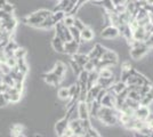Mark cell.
<instances>
[{
	"label": "cell",
	"instance_id": "obj_40",
	"mask_svg": "<svg viewBox=\"0 0 153 137\" xmlns=\"http://www.w3.org/2000/svg\"><path fill=\"white\" fill-rule=\"evenodd\" d=\"M8 103H9V99H8L7 93H1L0 94V107H5Z\"/></svg>",
	"mask_w": 153,
	"mask_h": 137
},
{
	"label": "cell",
	"instance_id": "obj_12",
	"mask_svg": "<svg viewBox=\"0 0 153 137\" xmlns=\"http://www.w3.org/2000/svg\"><path fill=\"white\" fill-rule=\"evenodd\" d=\"M69 128L73 131L74 136L76 137H82L85 136V130L81 127V124H80V119H71L70 124H69Z\"/></svg>",
	"mask_w": 153,
	"mask_h": 137
},
{
	"label": "cell",
	"instance_id": "obj_16",
	"mask_svg": "<svg viewBox=\"0 0 153 137\" xmlns=\"http://www.w3.org/2000/svg\"><path fill=\"white\" fill-rule=\"evenodd\" d=\"M95 37V33H94V30L89 27V26H86L83 30L80 31V44L81 42H88V41H91Z\"/></svg>",
	"mask_w": 153,
	"mask_h": 137
},
{
	"label": "cell",
	"instance_id": "obj_1",
	"mask_svg": "<svg viewBox=\"0 0 153 137\" xmlns=\"http://www.w3.org/2000/svg\"><path fill=\"white\" fill-rule=\"evenodd\" d=\"M118 116L119 111L115 107H106L101 105V109L97 113V119L105 126H114L119 122Z\"/></svg>",
	"mask_w": 153,
	"mask_h": 137
},
{
	"label": "cell",
	"instance_id": "obj_31",
	"mask_svg": "<svg viewBox=\"0 0 153 137\" xmlns=\"http://www.w3.org/2000/svg\"><path fill=\"white\" fill-rule=\"evenodd\" d=\"M65 15H66V14L64 13L63 10L53 12V14H51V19H53V21H54V22H55V24H56V23H58V22H62V21H63Z\"/></svg>",
	"mask_w": 153,
	"mask_h": 137
},
{
	"label": "cell",
	"instance_id": "obj_18",
	"mask_svg": "<svg viewBox=\"0 0 153 137\" xmlns=\"http://www.w3.org/2000/svg\"><path fill=\"white\" fill-rule=\"evenodd\" d=\"M6 93L7 95H8L9 102H12V103H17L22 98V91H19L17 89H15L14 87H9Z\"/></svg>",
	"mask_w": 153,
	"mask_h": 137
},
{
	"label": "cell",
	"instance_id": "obj_43",
	"mask_svg": "<svg viewBox=\"0 0 153 137\" xmlns=\"http://www.w3.org/2000/svg\"><path fill=\"white\" fill-rule=\"evenodd\" d=\"M73 26H74V27H76L79 31H81V30H83V29H85V27H86L87 25H86V24H85V23H83L81 20H79V19H74V23H73Z\"/></svg>",
	"mask_w": 153,
	"mask_h": 137
},
{
	"label": "cell",
	"instance_id": "obj_24",
	"mask_svg": "<svg viewBox=\"0 0 153 137\" xmlns=\"http://www.w3.org/2000/svg\"><path fill=\"white\" fill-rule=\"evenodd\" d=\"M71 59H73V61H76L78 64H80V65L82 66L89 61V57H88V55H86V54H79V53H76V54H73V55H71Z\"/></svg>",
	"mask_w": 153,
	"mask_h": 137
},
{
	"label": "cell",
	"instance_id": "obj_48",
	"mask_svg": "<svg viewBox=\"0 0 153 137\" xmlns=\"http://www.w3.org/2000/svg\"><path fill=\"white\" fill-rule=\"evenodd\" d=\"M145 44H146L150 48H153V32L150 34V37L147 38V40L145 41Z\"/></svg>",
	"mask_w": 153,
	"mask_h": 137
},
{
	"label": "cell",
	"instance_id": "obj_23",
	"mask_svg": "<svg viewBox=\"0 0 153 137\" xmlns=\"http://www.w3.org/2000/svg\"><path fill=\"white\" fill-rule=\"evenodd\" d=\"M88 104V110H89V116L93 118H97V113L101 109V103H98L97 101H93L90 103H87Z\"/></svg>",
	"mask_w": 153,
	"mask_h": 137
},
{
	"label": "cell",
	"instance_id": "obj_32",
	"mask_svg": "<svg viewBox=\"0 0 153 137\" xmlns=\"http://www.w3.org/2000/svg\"><path fill=\"white\" fill-rule=\"evenodd\" d=\"M70 64H71V67L73 69V73H74L76 77H78V76L81 73V71L83 70V67L80 65V64H78L76 61H73L72 59H70Z\"/></svg>",
	"mask_w": 153,
	"mask_h": 137
},
{
	"label": "cell",
	"instance_id": "obj_20",
	"mask_svg": "<svg viewBox=\"0 0 153 137\" xmlns=\"http://www.w3.org/2000/svg\"><path fill=\"white\" fill-rule=\"evenodd\" d=\"M98 71L94 70V71L88 72V79H87V90L91 88L93 86L97 85V81H98Z\"/></svg>",
	"mask_w": 153,
	"mask_h": 137
},
{
	"label": "cell",
	"instance_id": "obj_22",
	"mask_svg": "<svg viewBox=\"0 0 153 137\" xmlns=\"http://www.w3.org/2000/svg\"><path fill=\"white\" fill-rule=\"evenodd\" d=\"M51 47H53V49L55 52L64 53V41L57 36H55L51 40Z\"/></svg>",
	"mask_w": 153,
	"mask_h": 137
},
{
	"label": "cell",
	"instance_id": "obj_14",
	"mask_svg": "<svg viewBox=\"0 0 153 137\" xmlns=\"http://www.w3.org/2000/svg\"><path fill=\"white\" fill-rule=\"evenodd\" d=\"M79 47H80V42L76 41L74 39L70 40V41H65L64 42V53L69 54V55H73L79 52Z\"/></svg>",
	"mask_w": 153,
	"mask_h": 137
},
{
	"label": "cell",
	"instance_id": "obj_28",
	"mask_svg": "<svg viewBox=\"0 0 153 137\" xmlns=\"http://www.w3.org/2000/svg\"><path fill=\"white\" fill-rule=\"evenodd\" d=\"M16 67L19 69L22 73H24L26 76V73L29 71V66L25 62V57H21V59H16Z\"/></svg>",
	"mask_w": 153,
	"mask_h": 137
},
{
	"label": "cell",
	"instance_id": "obj_36",
	"mask_svg": "<svg viewBox=\"0 0 153 137\" xmlns=\"http://www.w3.org/2000/svg\"><path fill=\"white\" fill-rule=\"evenodd\" d=\"M69 29H70L72 39H74L76 41L80 42V31H79L76 27H74V26H71V27H69Z\"/></svg>",
	"mask_w": 153,
	"mask_h": 137
},
{
	"label": "cell",
	"instance_id": "obj_4",
	"mask_svg": "<svg viewBox=\"0 0 153 137\" xmlns=\"http://www.w3.org/2000/svg\"><path fill=\"white\" fill-rule=\"evenodd\" d=\"M117 64H118V55H117V53L108 49L106 52L103 54V56L100 59V61H98V63L96 65V70L100 71L102 69L114 66Z\"/></svg>",
	"mask_w": 153,
	"mask_h": 137
},
{
	"label": "cell",
	"instance_id": "obj_5",
	"mask_svg": "<svg viewBox=\"0 0 153 137\" xmlns=\"http://www.w3.org/2000/svg\"><path fill=\"white\" fill-rule=\"evenodd\" d=\"M76 105L74 104L72 105L71 107H69V109H66V111H68L66 112V116L56 122V124H55V133H56L57 136H62L63 133L65 131V129L69 128V124H70V120L72 119V114H73V112L76 110Z\"/></svg>",
	"mask_w": 153,
	"mask_h": 137
},
{
	"label": "cell",
	"instance_id": "obj_51",
	"mask_svg": "<svg viewBox=\"0 0 153 137\" xmlns=\"http://www.w3.org/2000/svg\"><path fill=\"white\" fill-rule=\"evenodd\" d=\"M145 4H147V5H152L153 6V0H145Z\"/></svg>",
	"mask_w": 153,
	"mask_h": 137
},
{
	"label": "cell",
	"instance_id": "obj_10",
	"mask_svg": "<svg viewBox=\"0 0 153 137\" xmlns=\"http://www.w3.org/2000/svg\"><path fill=\"white\" fill-rule=\"evenodd\" d=\"M117 104V98H115V94H113L111 90H106L104 94L103 98L101 99V105L102 106H106V107H115Z\"/></svg>",
	"mask_w": 153,
	"mask_h": 137
},
{
	"label": "cell",
	"instance_id": "obj_17",
	"mask_svg": "<svg viewBox=\"0 0 153 137\" xmlns=\"http://www.w3.org/2000/svg\"><path fill=\"white\" fill-rule=\"evenodd\" d=\"M149 114H150V110H149V106H146V105L140 104L134 111V117L137 118L138 120H142V121H144L149 117Z\"/></svg>",
	"mask_w": 153,
	"mask_h": 137
},
{
	"label": "cell",
	"instance_id": "obj_33",
	"mask_svg": "<svg viewBox=\"0 0 153 137\" xmlns=\"http://www.w3.org/2000/svg\"><path fill=\"white\" fill-rule=\"evenodd\" d=\"M26 54H27V52H26L25 48H21V47H19V48H16L15 50H14V57L15 59H21V57H25Z\"/></svg>",
	"mask_w": 153,
	"mask_h": 137
},
{
	"label": "cell",
	"instance_id": "obj_42",
	"mask_svg": "<svg viewBox=\"0 0 153 137\" xmlns=\"http://www.w3.org/2000/svg\"><path fill=\"white\" fill-rule=\"evenodd\" d=\"M14 17V13H7L4 9H0V21H5Z\"/></svg>",
	"mask_w": 153,
	"mask_h": 137
},
{
	"label": "cell",
	"instance_id": "obj_21",
	"mask_svg": "<svg viewBox=\"0 0 153 137\" xmlns=\"http://www.w3.org/2000/svg\"><path fill=\"white\" fill-rule=\"evenodd\" d=\"M115 82L114 77H110V78H101L98 77V81H97V85L100 86L101 88H104V89H108Z\"/></svg>",
	"mask_w": 153,
	"mask_h": 137
},
{
	"label": "cell",
	"instance_id": "obj_7",
	"mask_svg": "<svg viewBox=\"0 0 153 137\" xmlns=\"http://www.w3.org/2000/svg\"><path fill=\"white\" fill-rule=\"evenodd\" d=\"M54 27H55V32H56L55 33V36L59 37L64 42H65V41H70V40H72V36H71L70 29H69L66 25H64L63 22H58V23H56V24L54 25Z\"/></svg>",
	"mask_w": 153,
	"mask_h": 137
},
{
	"label": "cell",
	"instance_id": "obj_53",
	"mask_svg": "<svg viewBox=\"0 0 153 137\" xmlns=\"http://www.w3.org/2000/svg\"><path fill=\"white\" fill-rule=\"evenodd\" d=\"M0 94H1V90H0Z\"/></svg>",
	"mask_w": 153,
	"mask_h": 137
},
{
	"label": "cell",
	"instance_id": "obj_9",
	"mask_svg": "<svg viewBox=\"0 0 153 137\" xmlns=\"http://www.w3.org/2000/svg\"><path fill=\"white\" fill-rule=\"evenodd\" d=\"M76 113H78V118H79L80 120L90 119L88 104H87L85 101H79V102L76 103Z\"/></svg>",
	"mask_w": 153,
	"mask_h": 137
},
{
	"label": "cell",
	"instance_id": "obj_6",
	"mask_svg": "<svg viewBox=\"0 0 153 137\" xmlns=\"http://www.w3.org/2000/svg\"><path fill=\"white\" fill-rule=\"evenodd\" d=\"M126 84L128 85H147V84H151V81L145 77L143 76L142 73L137 71L136 69L131 67L130 71H129V74H128L127 79H126Z\"/></svg>",
	"mask_w": 153,
	"mask_h": 137
},
{
	"label": "cell",
	"instance_id": "obj_45",
	"mask_svg": "<svg viewBox=\"0 0 153 137\" xmlns=\"http://www.w3.org/2000/svg\"><path fill=\"white\" fill-rule=\"evenodd\" d=\"M6 63L13 69V67L16 66V59H15L14 56H8V57L6 59Z\"/></svg>",
	"mask_w": 153,
	"mask_h": 137
},
{
	"label": "cell",
	"instance_id": "obj_37",
	"mask_svg": "<svg viewBox=\"0 0 153 137\" xmlns=\"http://www.w3.org/2000/svg\"><path fill=\"white\" fill-rule=\"evenodd\" d=\"M98 76L101 78H110V77L113 76V73H112V71L108 67H105V69H102V70L98 71Z\"/></svg>",
	"mask_w": 153,
	"mask_h": 137
},
{
	"label": "cell",
	"instance_id": "obj_29",
	"mask_svg": "<svg viewBox=\"0 0 153 137\" xmlns=\"http://www.w3.org/2000/svg\"><path fill=\"white\" fill-rule=\"evenodd\" d=\"M54 25H55V22L53 21V19H51V15L49 16V17H47L46 20H44L40 24L38 25V27L37 29H42V30H49V29H51V27H54Z\"/></svg>",
	"mask_w": 153,
	"mask_h": 137
},
{
	"label": "cell",
	"instance_id": "obj_41",
	"mask_svg": "<svg viewBox=\"0 0 153 137\" xmlns=\"http://www.w3.org/2000/svg\"><path fill=\"white\" fill-rule=\"evenodd\" d=\"M83 70H86L87 72H90V71H94V70H96V65L95 63L91 61V59H89L85 65H83Z\"/></svg>",
	"mask_w": 153,
	"mask_h": 137
},
{
	"label": "cell",
	"instance_id": "obj_38",
	"mask_svg": "<svg viewBox=\"0 0 153 137\" xmlns=\"http://www.w3.org/2000/svg\"><path fill=\"white\" fill-rule=\"evenodd\" d=\"M1 82L6 84V85L9 86V87H13L14 84H15V80L12 78V76H10V74H4V77H2V81H1Z\"/></svg>",
	"mask_w": 153,
	"mask_h": 137
},
{
	"label": "cell",
	"instance_id": "obj_35",
	"mask_svg": "<svg viewBox=\"0 0 153 137\" xmlns=\"http://www.w3.org/2000/svg\"><path fill=\"white\" fill-rule=\"evenodd\" d=\"M62 22L64 23V25H66L68 27H71V26H73V23H74V17H73V15H70V14L65 15Z\"/></svg>",
	"mask_w": 153,
	"mask_h": 137
},
{
	"label": "cell",
	"instance_id": "obj_27",
	"mask_svg": "<svg viewBox=\"0 0 153 137\" xmlns=\"http://www.w3.org/2000/svg\"><path fill=\"white\" fill-rule=\"evenodd\" d=\"M152 102H153V84L151 82V85H150V89H149V91L145 94V96L143 97L142 102H140V104L149 106Z\"/></svg>",
	"mask_w": 153,
	"mask_h": 137
},
{
	"label": "cell",
	"instance_id": "obj_52",
	"mask_svg": "<svg viewBox=\"0 0 153 137\" xmlns=\"http://www.w3.org/2000/svg\"><path fill=\"white\" fill-rule=\"evenodd\" d=\"M150 137H153V128L151 129V134H150Z\"/></svg>",
	"mask_w": 153,
	"mask_h": 137
},
{
	"label": "cell",
	"instance_id": "obj_25",
	"mask_svg": "<svg viewBox=\"0 0 153 137\" xmlns=\"http://www.w3.org/2000/svg\"><path fill=\"white\" fill-rule=\"evenodd\" d=\"M126 88H127V84L120 80V81H118V82H114L113 85L108 88V90H111L113 94H115V95H117V94H119V93L123 91Z\"/></svg>",
	"mask_w": 153,
	"mask_h": 137
},
{
	"label": "cell",
	"instance_id": "obj_8",
	"mask_svg": "<svg viewBox=\"0 0 153 137\" xmlns=\"http://www.w3.org/2000/svg\"><path fill=\"white\" fill-rule=\"evenodd\" d=\"M120 36V33H119V29L114 25H108L106 27H104L103 29L102 33H101V37H102L103 39H108V40H112V39H115V38H118Z\"/></svg>",
	"mask_w": 153,
	"mask_h": 137
},
{
	"label": "cell",
	"instance_id": "obj_34",
	"mask_svg": "<svg viewBox=\"0 0 153 137\" xmlns=\"http://www.w3.org/2000/svg\"><path fill=\"white\" fill-rule=\"evenodd\" d=\"M85 136L86 137H101V134L96 130L93 126H90L89 128L86 130V133H85Z\"/></svg>",
	"mask_w": 153,
	"mask_h": 137
},
{
	"label": "cell",
	"instance_id": "obj_47",
	"mask_svg": "<svg viewBox=\"0 0 153 137\" xmlns=\"http://www.w3.org/2000/svg\"><path fill=\"white\" fill-rule=\"evenodd\" d=\"M62 136H64V137H73V136H74V134H73V131L71 130L70 128H66Z\"/></svg>",
	"mask_w": 153,
	"mask_h": 137
},
{
	"label": "cell",
	"instance_id": "obj_15",
	"mask_svg": "<svg viewBox=\"0 0 153 137\" xmlns=\"http://www.w3.org/2000/svg\"><path fill=\"white\" fill-rule=\"evenodd\" d=\"M108 49L105 48V47H103L101 44H96L94 47H93V49L90 50V53L88 54V57L89 59H101L103 56V54L106 52Z\"/></svg>",
	"mask_w": 153,
	"mask_h": 137
},
{
	"label": "cell",
	"instance_id": "obj_50",
	"mask_svg": "<svg viewBox=\"0 0 153 137\" xmlns=\"http://www.w3.org/2000/svg\"><path fill=\"white\" fill-rule=\"evenodd\" d=\"M7 2V0H0V9H2V7H4V5Z\"/></svg>",
	"mask_w": 153,
	"mask_h": 137
},
{
	"label": "cell",
	"instance_id": "obj_44",
	"mask_svg": "<svg viewBox=\"0 0 153 137\" xmlns=\"http://www.w3.org/2000/svg\"><path fill=\"white\" fill-rule=\"evenodd\" d=\"M2 9L7 12V13H14V10H15V6L12 5V4H9V2H6L4 7H2Z\"/></svg>",
	"mask_w": 153,
	"mask_h": 137
},
{
	"label": "cell",
	"instance_id": "obj_30",
	"mask_svg": "<svg viewBox=\"0 0 153 137\" xmlns=\"http://www.w3.org/2000/svg\"><path fill=\"white\" fill-rule=\"evenodd\" d=\"M58 97L61 99H70L71 98V91H70V87H63V88H59L57 93Z\"/></svg>",
	"mask_w": 153,
	"mask_h": 137
},
{
	"label": "cell",
	"instance_id": "obj_26",
	"mask_svg": "<svg viewBox=\"0 0 153 137\" xmlns=\"http://www.w3.org/2000/svg\"><path fill=\"white\" fill-rule=\"evenodd\" d=\"M24 131H25V128H24L22 124H16L12 127V129H10V134H12V136L21 137V136H25Z\"/></svg>",
	"mask_w": 153,
	"mask_h": 137
},
{
	"label": "cell",
	"instance_id": "obj_3",
	"mask_svg": "<svg viewBox=\"0 0 153 137\" xmlns=\"http://www.w3.org/2000/svg\"><path fill=\"white\" fill-rule=\"evenodd\" d=\"M150 47L145 44V41H138V40H133L130 42V57L135 61L142 59L147 53L150 52Z\"/></svg>",
	"mask_w": 153,
	"mask_h": 137
},
{
	"label": "cell",
	"instance_id": "obj_46",
	"mask_svg": "<svg viewBox=\"0 0 153 137\" xmlns=\"http://www.w3.org/2000/svg\"><path fill=\"white\" fill-rule=\"evenodd\" d=\"M144 122H145V124H146L147 127H150L151 129L153 128V113H150L149 114V117L144 120Z\"/></svg>",
	"mask_w": 153,
	"mask_h": 137
},
{
	"label": "cell",
	"instance_id": "obj_2",
	"mask_svg": "<svg viewBox=\"0 0 153 137\" xmlns=\"http://www.w3.org/2000/svg\"><path fill=\"white\" fill-rule=\"evenodd\" d=\"M53 12L48 10V9H39L34 13L30 14L27 16H24L22 19V22L25 23L26 25L33 26V27H38V25L42 22L44 20H46L47 17H49Z\"/></svg>",
	"mask_w": 153,
	"mask_h": 137
},
{
	"label": "cell",
	"instance_id": "obj_11",
	"mask_svg": "<svg viewBox=\"0 0 153 137\" xmlns=\"http://www.w3.org/2000/svg\"><path fill=\"white\" fill-rule=\"evenodd\" d=\"M42 78H44L46 84L55 86V87H58V86L61 85V82L63 81V79L61 78V77H58L57 74H55L53 71L48 72V73H44L42 74Z\"/></svg>",
	"mask_w": 153,
	"mask_h": 137
},
{
	"label": "cell",
	"instance_id": "obj_13",
	"mask_svg": "<svg viewBox=\"0 0 153 137\" xmlns=\"http://www.w3.org/2000/svg\"><path fill=\"white\" fill-rule=\"evenodd\" d=\"M151 32H149L145 30V27L143 26H138L137 29H135L133 31V39L138 40V41H146L147 38L150 37Z\"/></svg>",
	"mask_w": 153,
	"mask_h": 137
},
{
	"label": "cell",
	"instance_id": "obj_19",
	"mask_svg": "<svg viewBox=\"0 0 153 137\" xmlns=\"http://www.w3.org/2000/svg\"><path fill=\"white\" fill-rule=\"evenodd\" d=\"M51 71L54 72L55 74H57L58 77H61L62 79H64V76H65V73H66V65L64 64L63 62L58 61V62L55 63L54 69H53Z\"/></svg>",
	"mask_w": 153,
	"mask_h": 137
},
{
	"label": "cell",
	"instance_id": "obj_49",
	"mask_svg": "<svg viewBox=\"0 0 153 137\" xmlns=\"http://www.w3.org/2000/svg\"><path fill=\"white\" fill-rule=\"evenodd\" d=\"M113 1V4H114L115 6L117 5H121V4H125L126 2V0H112Z\"/></svg>",
	"mask_w": 153,
	"mask_h": 137
},
{
	"label": "cell",
	"instance_id": "obj_39",
	"mask_svg": "<svg viewBox=\"0 0 153 137\" xmlns=\"http://www.w3.org/2000/svg\"><path fill=\"white\" fill-rule=\"evenodd\" d=\"M0 71L2 74H9L12 71V67L8 65L6 62H0Z\"/></svg>",
	"mask_w": 153,
	"mask_h": 137
}]
</instances>
